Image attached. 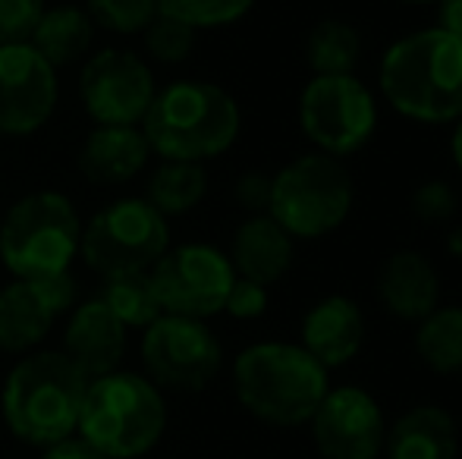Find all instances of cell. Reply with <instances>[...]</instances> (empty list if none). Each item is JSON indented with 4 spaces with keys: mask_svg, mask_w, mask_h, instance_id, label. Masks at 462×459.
<instances>
[{
    "mask_svg": "<svg viewBox=\"0 0 462 459\" xmlns=\"http://www.w3.org/2000/svg\"><path fill=\"white\" fill-rule=\"evenodd\" d=\"M377 299L402 321H421L440 302V277L425 255L412 249L393 252L377 271Z\"/></svg>",
    "mask_w": 462,
    "mask_h": 459,
    "instance_id": "obj_18",
    "label": "cell"
},
{
    "mask_svg": "<svg viewBox=\"0 0 462 459\" xmlns=\"http://www.w3.org/2000/svg\"><path fill=\"white\" fill-rule=\"evenodd\" d=\"M243 116L226 88L214 82H173L154 101L142 120L152 151L164 161L201 164L217 158L236 142Z\"/></svg>",
    "mask_w": 462,
    "mask_h": 459,
    "instance_id": "obj_4",
    "label": "cell"
},
{
    "mask_svg": "<svg viewBox=\"0 0 462 459\" xmlns=\"http://www.w3.org/2000/svg\"><path fill=\"white\" fill-rule=\"evenodd\" d=\"M167 428L161 390L135 372H110L88 381L79 412V437L107 459H139L158 447Z\"/></svg>",
    "mask_w": 462,
    "mask_h": 459,
    "instance_id": "obj_5",
    "label": "cell"
},
{
    "mask_svg": "<svg viewBox=\"0 0 462 459\" xmlns=\"http://www.w3.org/2000/svg\"><path fill=\"white\" fill-rule=\"evenodd\" d=\"M438 16H440L438 29L450 32L453 38L462 41V0H438Z\"/></svg>",
    "mask_w": 462,
    "mask_h": 459,
    "instance_id": "obj_35",
    "label": "cell"
},
{
    "mask_svg": "<svg viewBox=\"0 0 462 459\" xmlns=\"http://www.w3.org/2000/svg\"><path fill=\"white\" fill-rule=\"evenodd\" d=\"M415 353L434 374H462V306H438L421 318Z\"/></svg>",
    "mask_w": 462,
    "mask_h": 459,
    "instance_id": "obj_23",
    "label": "cell"
},
{
    "mask_svg": "<svg viewBox=\"0 0 462 459\" xmlns=\"http://www.w3.org/2000/svg\"><path fill=\"white\" fill-rule=\"evenodd\" d=\"M406 4H434V0H406Z\"/></svg>",
    "mask_w": 462,
    "mask_h": 459,
    "instance_id": "obj_38",
    "label": "cell"
},
{
    "mask_svg": "<svg viewBox=\"0 0 462 459\" xmlns=\"http://www.w3.org/2000/svg\"><path fill=\"white\" fill-rule=\"evenodd\" d=\"M362 54V35L353 23L343 19H321L309 32L305 41V60L315 76H346L356 69Z\"/></svg>",
    "mask_w": 462,
    "mask_h": 459,
    "instance_id": "obj_24",
    "label": "cell"
},
{
    "mask_svg": "<svg viewBox=\"0 0 462 459\" xmlns=\"http://www.w3.org/2000/svg\"><path fill=\"white\" fill-rule=\"evenodd\" d=\"M208 192V173L201 164L189 161H167L148 179V198L154 211L161 215H186L205 198Z\"/></svg>",
    "mask_w": 462,
    "mask_h": 459,
    "instance_id": "obj_25",
    "label": "cell"
},
{
    "mask_svg": "<svg viewBox=\"0 0 462 459\" xmlns=\"http://www.w3.org/2000/svg\"><path fill=\"white\" fill-rule=\"evenodd\" d=\"M88 378L63 353H32L10 372L0 397L4 422L32 447H54L79 428Z\"/></svg>",
    "mask_w": 462,
    "mask_h": 459,
    "instance_id": "obj_3",
    "label": "cell"
},
{
    "mask_svg": "<svg viewBox=\"0 0 462 459\" xmlns=\"http://www.w3.org/2000/svg\"><path fill=\"white\" fill-rule=\"evenodd\" d=\"M233 387L245 412L258 422L292 428L309 425L328 397V368L296 344H255L233 362Z\"/></svg>",
    "mask_w": 462,
    "mask_h": 459,
    "instance_id": "obj_2",
    "label": "cell"
},
{
    "mask_svg": "<svg viewBox=\"0 0 462 459\" xmlns=\"http://www.w3.org/2000/svg\"><path fill=\"white\" fill-rule=\"evenodd\" d=\"M92 44V19L79 6H54L44 10L32 32V48L51 63V67H69Z\"/></svg>",
    "mask_w": 462,
    "mask_h": 459,
    "instance_id": "obj_22",
    "label": "cell"
},
{
    "mask_svg": "<svg viewBox=\"0 0 462 459\" xmlns=\"http://www.w3.org/2000/svg\"><path fill=\"white\" fill-rule=\"evenodd\" d=\"M365 344V318L349 296H328L302 318V346L324 368H340Z\"/></svg>",
    "mask_w": 462,
    "mask_h": 459,
    "instance_id": "obj_17",
    "label": "cell"
},
{
    "mask_svg": "<svg viewBox=\"0 0 462 459\" xmlns=\"http://www.w3.org/2000/svg\"><path fill=\"white\" fill-rule=\"evenodd\" d=\"M79 92L101 126H135L154 101V79L129 50H101L82 69Z\"/></svg>",
    "mask_w": 462,
    "mask_h": 459,
    "instance_id": "obj_13",
    "label": "cell"
},
{
    "mask_svg": "<svg viewBox=\"0 0 462 459\" xmlns=\"http://www.w3.org/2000/svg\"><path fill=\"white\" fill-rule=\"evenodd\" d=\"M264 308H268V287H262L255 280H245V277H236L230 293H226L224 312H230L233 318L249 321L264 315Z\"/></svg>",
    "mask_w": 462,
    "mask_h": 459,
    "instance_id": "obj_32",
    "label": "cell"
},
{
    "mask_svg": "<svg viewBox=\"0 0 462 459\" xmlns=\"http://www.w3.org/2000/svg\"><path fill=\"white\" fill-rule=\"evenodd\" d=\"M42 459H107L101 450H95L88 441L82 437H67V441L54 444V447H44V456Z\"/></svg>",
    "mask_w": 462,
    "mask_h": 459,
    "instance_id": "obj_34",
    "label": "cell"
},
{
    "mask_svg": "<svg viewBox=\"0 0 462 459\" xmlns=\"http://www.w3.org/2000/svg\"><path fill=\"white\" fill-rule=\"evenodd\" d=\"M459 211L457 189L444 179H428L412 192V215L425 224H450Z\"/></svg>",
    "mask_w": 462,
    "mask_h": 459,
    "instance_id": "obj_30",
    "label": "cell"
},
{
    "mask_svg": "<svg viewBox=\"0 0 462 459\" xmlns=\"http://www.w3.org/2000/svg\"><path fill=\"white\" fill-rule=\"evenodd\" d=\"M123 349H126V327L116 321V315L101 299H88L69 318L60 353L88 381H95L120 368Z\"/></svg>",
    "mask_w": 462,
    "mask_h": 459,
    "instance_id": "obj_16",
    "label": "cell"
},
{
    "mask_svg": "<svg viewBox=\"0 0 462 459\" xmlns=\"http://www.w3.org/2000/svg\"><path fill=\"white\" fill-rule=\"evenodd\" d=\"M167 249H171L167 217L154 211L145 198H123L107 205L79 236L82 258L101 277L148 271Z\"/></svg>",
    "mask_w": 462,
    "mask_h": 459,
    "instance_id": "obj_8",
    "label": "cell"
},
{
    "mask_svg": "<svg viewBox=\"0 0 462 459\" xmlns=\"http://www.w3.org/2000/svg\"><path fill=\"white\" fill-rule=\"evenodd\" d=\"M381 92L409 120L450 123L462 116V41L444 29L400 38L381 60Z\"/></svg>",
    "mask_w": 462,
    "mask_h": 459,
    "instance_id": "obj_1",
    "label": "cell"
},
{
    "mask_svg": "<svg viewBox=\"0 0 462 459\" xmlns=\"http://www.w3.org/2000/svg\"><path fill=\"white\" fill-rule=\"evenodd\" d=\"M447 245H450V255L453 258H462V224L450 230V236H447Z\"/></svg>",
    "mask_w": 462,
    "mask_h": 459,
    "instance_id": "obj_37",
    "label": "cell"
},
{
    "mask_svg": "<svg viewBox=\"0 0 462 459\" xmlns=\"http://www.w3.org/2000/svg\"><path fill=\"white\" fill-rule=\"evenodd\" d=\"M88 19L116 35H135L158 16V0H86Z\"/></svg>",
    "mask_w": 462,
    "mask_h": 459,
    "instance_id": "obj_28",
    "label": "cell"
},
{
    "mask_svg": "<svg viewBox=\"0 0 462 459\" xmlns=\"http://www.w3.org/2000/svg\"><path fill=\"white\" fill-rule=\"evenodd\" d=\"M79 215L60 192H32L0 224V262L16 280L69 274L79 252Z\"/></svg>",
    "mask_w": 462,
    "mask_h": 459,
    "instance_id": "obj_6",
    "label": "cell"
},
{
    "mask_svg": "<svg viewBox=\"0 0 462 459\" xmlns=\"http://www.w3.org/2000/svg\"><path fill=\"white\" fill-rule=\"evenodd\" d=\"M97 299L116 315L123 327H142L145 331L148 325L164 315L158 302V293H154V283L148 271H139V274H116V277H104V289Z\"/></svg>",
    "mask_w": 462,
    "mask_h": 459,
    "instance_id": "obj_26",
    "label": "cell"
},
{
    "mask_svg": "<svg viewBox=\"0 0 462 459\" xmlns=\"http://www.w3.org/2000/svg\"><path fill=\"white\" fill-rule=\"evenodd\" d=\"M255 6V0H158V13L199 29H220Z\"/></svg>",
    "mask_w": 462,
    "mask_h": 459,
    "instance_id": "obj_27",
    "label": "cell"
},
{
    "mask_svg": "<svg viewBox=\"0 0 462 459\" xmlns=\"http://www.w3.org/2000/svg\"><path fill=\"white\" fill-rule=\"evenodd\" d=\"M57 107V73L29 41L0 44V133L29 135Z\"/></svg>",
    "mask_w": 462,
    "mask_h": 459,
    "instance_id": "obj_14",
    "label": "cell"
},
{
    "mask_svg": "<svg viewBox=\"0 0 462 459\" xmlns=\"http://www.w3.org/2000/svg\"><path fill=\"white\" fill-rule=\"evenodd\" d=\"M450 151H453V161L462 170V116L457 120V129H453V139H450Z\"/></svg>",
    "mask_w": 462,
    "mask_h": 459,
    "instance_id": "obj_36",
    "label": "cell"
},
{
    "mask_svg": "<svg viewBox=\"0 0 462 459\" xmlns=\"http://www.w3.org/2000/svg\"><path fill=\"white\" fill-rule=\"evenodd\" d=\"M230 264L236 271V277L271 287L292 268V236L280 227L274 217H249L233 236Z\"/></svg>",
    "mask_w": 462,
    "mask_h": 459,
    "instance_id": "obj_21",
    "label": "cell"
},
{
    "mask_svg": "<svg viewBox=\"0 0 462 459\" xmlns=\"http://www.w3.org/2000/svg\"><path fill=\"white\" fill-rule=\"evenodd\" d=\"M142 362L154 387L195 393L217 378L224 349L205 321L161 315L154 325L145 327Z\"/></svg>",
    "mask_w": 462,
    "mask_h": 459,
    "instance_id": "obj_11",
    "label": "cell"
},
{
    "mask_svg": "<svg viewBox=\"0 0 462 459\" xmlns=\"http://www.w3.org/2000/svg\"><path fill=\"white\" fill-rule=\"evenodd\" d=\"M142 35H145L148 54H152L154 60H161V63L186 60V57L192 54V48H195V29H192V25L164 16V13H158V16L145 25V32H142Z\"/></svg>",
    "mask_w": 462,
    "mask_h": 459,
    "instance_id": "obj_29",
    "label": "cell"
},
{
    "mask_svg": "<svg viewBox=\"0 0 462 459\" xmlns=\"http://www.w3.org/2000/svg\"><path fill=\"white\" fill-rule=\"evenodd\" d=\"M383 454L387 459H457L459 428L444 406H412L387 431Z\"/></svg>",
    "mask_w": 462,
    "mask_h": 459,
    "instance_id": "obj_20",
    "label": "cell"
},
{
    "mask_svg": "<svg viewBox=\"0 0 462 459\" xmlns=\"http://www.w3.org/2000/svg\"><path fill=\"white\" fill-rule=\"evenodd\" d=\"M236 271L230 258L208 243H186L180 249H167L154 262L152 283L164 315L205 321L224 312Z\"/></svg>",
    "mask_w": 462,
    "mask_h": 459,
    "instance_id": "obj_10",
    "label": "cell"
},
{
    "mask_svg": "<svg viewBox=\"0 0 462 459\" xmlns=\"http://www.w3.org/2000/svg\"><path fill=\"white\" fill-rule=\"evenodd\" d=\"M44 0H0V44H23L32 38Z\"/></svg>",
    "mask_w": 462,
    "mask_h": 459,
    "instance_id": "obj_31",
    "label": "cell"
},
{
    "mask_svg": "<svg viewBox=\"0 0 462 459\" xmlns=\"http://www.w3.org/2000/svg\"><path fill=\"white\" fill-rule=\"evenodd\" d=\"M145 133L135 126H97L79 151V170L95 186L129 183L148 164Z\"/></svg>",
    "mask_w": 462,
    "mask_h": 459,
    "instance_id": "obj_19",
    "label": "cell"
},
{
    "mask_svg": "<svg viewBox=\"0 0 462 459\" xmlns=\"http://www.w3.org/2000/svg\"><path fill=\"white\" fill-rule=\"evenodd\" d=\"M268 198H271V179L262 177V173H245L236 183V202L249 211H268Z\"/></svg>",
    "mask_w": 462,
    "mask_h": 459,
    "instance_id": "obj_33",
    "label": "cell"
},
{
    "mask_svg": "<svg viewBox=\"0 0 462 459\" xmlns=\"http://www.w3.org/2000/svg\"><path fill=\"white\" fill-rule=\"evenodd\" d=\"M76 287L69 274L48 280H13L0 289V349L29 353L51 334L54 321L73 306Z\"/></svg>",
    "mask_w": 462,
    "mask_h": 459,
    "instance_id": "obj_15",
    "label": "cell"
},
{
    "mask_svg": "<svg viewBox=\"0 0 462 459\" xmlns=\"http://www.w3.org/2000/svg\"><path fill=\"white\" fill-rule=\"evenodd\" d=\"M321 459H377L387 441V422L377 399L362 387H334L309 418Z\"/></svg>",
    "mask_w": 462,
    "mask_h": 459,
    "instance_id": "obj_12",
    "label": "cell"
},
{
    "mask_svg": "<svg viewBox=\"0 0 462 459\" xmlns=\"http://www.w3.org/2000/svg\"><path fill=\"white\" fill-rule=\"evenodd\" d=\"M299 123L311 145L330 158H346L365 148L377 126L374 95L353 73L315 76L299 98Z\"/></svg>",
    "mask_w": 462,
    "mask_h": 459,
    "instance_id": "obj_9",
    "label": "cell"
},
{
    "mask_svg": "<svg viewBox=\"0 0 462 459\" xmlns=\"http://www.w3.org/2000/svg\"><path fill=\"white\" fill-rule=\"evenodd\" d=\"M356 186L346 167L330 154H302L271 177L268 217L292 239H321L346 224Z\"/></svg>",
    "mask_w": 462,
    "mask_h": 459,
    "instance_id": "obj_7",
    "label": "cell"
}]
</instances>
